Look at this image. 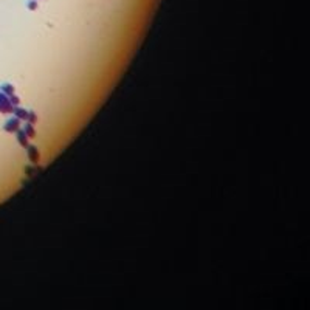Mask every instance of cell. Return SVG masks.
<instances>
[{
  "instance_id": "obj_1",
  "label": "cell",
  "mask_w": 310,
  "mask_h": 310,
  "mask_svg": "<svg viewBox=\"0 0 310 310\" xmlns=\"http://www.w3.org/2000/svg\"><path fill=\"white\" fill-rule=\"evenodd\" d=\"M5 130H6V132H19L20 130V119L17 116L11 118L9 121L5 124Z\"/></svg>"
},
{
  "instance_id": "obj_2",
  "label": "cell",
  "mask_w": 310,
  "mask_h": 310,
  "mask_svg": "<svg viewBox=\"0 0 310 310\" xmlns=\"http://www.w3.org/2000/svg\"><path fill=\"white\" fill-rule=\"evenodd\" d=\"M28 154H30V160L33 161V163H37L40 160V152L37 150V148L36 146H28Z\"/></svg>"
},
{
  "instance_id": "obj_3",
  "label": "cell",
  "mask_w": 310,
  "mask_h": 310,
  "mask_svg": "<svg viewBox=\"0 0 310 310\" xmlns=\"http://www.w3.org/2000/svg\"><path fill=\"white\" fill-rule=\"evenodd\" d=\"M22 130H23V132H25V135H26V137H28V138H34L36 132H34V126H33L31 123H26Z\"/></svg>"
},
{
  "instance_id": "obj_4",
  "label": "cell",
  "mask_w": 310,
  "mask_h": 310,
  "mask_svg": "<svg viewBox=\"0 0 310 310\" xmlns=\"http://www.w3.org/2000/svg\"><path fill=\"white\" fill-rule=\"evenodd\" d=\"M17 138H19V143H20V146L22 148H28V137L25 135V132L23 130H19V133H17Z\"/></svg>"
},
{
  "instance_id": "obj_5",
  "label": "cell",
  "mask_w": 310,
  "mask_h": 310,
  "mask_svg": "<svg viewBox=\"0 0 310 310\" xmlns=\"http://www.w3.org/2000/svg\"><path fill=\"white\" fill-rule=\"evenodd\" d=\"M13 112L16 113V116H17L19 119H25V121H26V118H28V110H25V109H22V107L14 109Z\"/></svg>"
},
{
  "instance_id": "obj_6",
  "label": "cell",
  "mask_w": 310,
  "mask_h": 310,
  "mask_svg": "<svg viewBox=\"0 0 310 310\" xmlns=\"http://www.w3.org/2000/svg\"><path fill=\"white\" fill-rule=\"evenodd\" d=\"M37 119H39V116H37L36 112H28V118H26V121L31 123V124H36Z\"/></svg>"
},
{
  "instance_id": "obj_7",
  "label": "cell",
  "mask_w": 310,
  "mask_h": 310,
  "mask_svg": "<svg viewBox=\"0 0 310 310\" xmlns=\"http://www.w3.org/2000/svg\"><path fill=\"white\" fill-rule=\"evenodd\" d=\"M28 9H31V11H36L37 9V6H39V3H37V0H30L28 3Z\"/></svg>"
},
{
  "instance_id": "obj_8",
  "label": "cell",
  "mask_w": 310,
  "mask_h": 310,
  "mask_svg": "<svg viewBox=\"0 0 310 310\" xmlns=\"http://www.w3.org/2000/svg\"><path fill=\"white\" fill-rule=\"evenodd\" d=\"M2 89L6 92V95H13V93H14V87H11V85H6V84H5V85H2Z\"/></svg>"
},
{
  "instance_id": "obj_9",
  "label": "cell",
  "mask_w": 310,
  "mask_h": 310,
  "mask_svg": "<svg viewBox=\"0 0 310 310\" xmlns=\"http://www.w3.org/2000/svg\"><path fill=\"white\" fill-rule=\"evenodd\" d=\"M19 102H20V101H19V98H17V96H16L14 93L11 95V106H17Z\"/></svg>"
}]
</instances>
